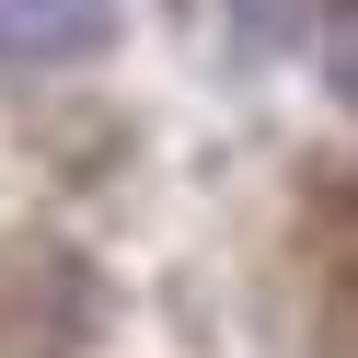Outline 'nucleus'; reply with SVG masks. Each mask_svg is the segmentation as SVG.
Returning <instances> with one entry per match:
<instances>
[{
    "instance_id": "1",
    "label": "nucleus",
    "mask_w": 358,
    "mask_h": 358,
    "mask_svg": "<svg viewBox=\"0 0 358 358\" xmlns=\"http://www.w3.org/2000/svg\"><path fill=\"white\" fill-rule=\"evenodd\" d=\"M93 35V0H0V58H70Z\"/></svg>"
}]
</instances>
